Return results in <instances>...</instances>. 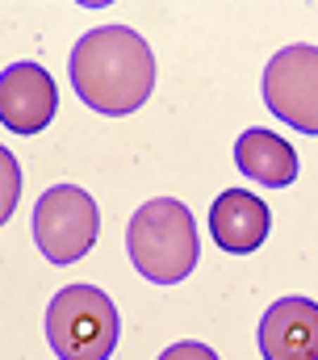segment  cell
<instances>
[{
  "mask_svg": "<svg viewBox=\"0 0 318 360\" xmlns=\"http://www.w3.org/2000/svg\"><path fill=\"white\" fill-rule=\"evenodd\" d=\"M101 235V210L80 184H55L38 197L34 243L51 264H76L92 252Z\"/></svg>",
  "mask_w": 318,
  "mask_h": 360,
  "instance_id": "obj_4",
  "label": "cell"
},
{
  "mask_svg": "<svg viewBox=\"0 0 318 360\" xmlns=\"http://www.w3.org/2000/svg\"><path fill=\"white\" fill-rule=\"evenodd\" d=\"M272 231V214L268 205L255 197V193H243V188H227L218 193V201L210 205V235L222 252L231 256H247L255 252Z\"/></svg>",
  "mask_w": 318,
  "mask_h": 360,
  "instance_id": "obj_8",
  "label": "cell"
},
{
  "mask_svg": "<svg viewBox=\"0 0 318 360\" xmlns=\"http://www.w3.org/2000/svg\"><path fill=\"white\" fill-rule=\"evenodd\" d=\"M264 360H318V302L281 297L260 319Z\"/></svg>",
  "mask_w": 318,
  "mask_h": 360,
  "instance_id": "obj_7",
  "label": "cell"
},
{
  "mask_svg": "<svg viewBox=\"0 0 318 360\" xmlns=\"http://www.w3.org/2000/svg\"><path fill=\"white\" fill-rule=\"evenodd\" d=\"M159 360H218V352L210 344H197V340H184V344H172Z\"/></svg>",
  "mask_w": 318,
  "mask_h": 360,
  "instance_id": "obj_10",
  "label": "cell"
},
{
  "mask_svg": "<svg viewBox=\"0 0 318 360\" xmlns=\"http://www.w3.org/2000/svg\"><path fill=\"white\" fill-rule=\"evenodd\" d=\"M59 109V89L38 63H8L0 72V122L13 134H38Z\"/></svg>",
  "mask_w": 318,
  "mask_h": 360,
  "instance_id": "obj_6",
  "label": "cell"
},
{
  "mask_svg": "<svg viewBox=\"0 0 318 360\" xmlns=\"http://www.w3.org/2000/svg\"><path fill=\"white\" fill-rule=\"evenodd\" d=\"M72 84L88 109L126 117L155 89V55L130 25H92L72 51Z\"/></svg>",
  "mask_w": 318,
  "mask_h": 360,
  "instance_id": "obj_1",
  "label": "cell"
},
{
  "mask_svg": "<svg viewBox=\"0 0 318 360\" xmlns=\"http://www.w3.org/2000/svg\"><path fill=\"white\" fill-rule=\"evenodd\" d=\"M46 344L59 360H109L117 348V310L96 285H68L46 306Z\"/></svg>",
  "mask_w": 318,
  "mask_h": 360,
  "instance_id": "obj_3",
  "label": "cell"
},
{
  "mask_svg": "<svg viewBox=\"0 0 318 360\" xmlns=\"http://www.w3.org/2000/svg\"><path fill=\"white\" fill-rule=\"evenodd\" d=\"M126 252L134 260V269L143 272L151 285H176L197 269L201 256V239H197V222L189 214L184 201L176 197H155L147 201L126 231Z\"/></svg>",
  "mask_w": 318,
  "mask_h": 360,
  "instance_id": "obj_2",
  "label": "cell"
},
{
  "mask_svg": "<svg viewBox=\"0 0 318 360\" xmlns=\"http://www.w3.org/2000/svg\"><path fill=\"white\" fill-rule=\"evenodd\" d=\"M264 101L276 113V122L318 134V46L293 42L276 51L264 68Z\"/></svg>",
  "mask_w": 318,
  "mask_h": 360,
  "instance_id": "obj_5",
  "label": "cell"
},
{
  "mask_svg": "<svg viewBox=\"0 0 318 360\" xmlns=\"http://www.w3.org/2000/svg\"><path fill=\"white\" fill-rule=\"evenodd\" d=\"M235 164L243 176L264 184V188H285V184L298 180V151L285 139H276L272 130H260V126L238 134Z\"/></svg>",
  "mask_w": 318,
  "mask_h": 360,
  "instance_id": "obj_9",
  "label": "cell"
}]
</instances>
